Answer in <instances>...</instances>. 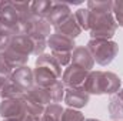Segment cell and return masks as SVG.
I'll return each mask as SVG.
<instances>
[{
    "label": "cell",
    "instance_id": "6da1fadb",
    "mask_svg": "<svg viewBox=\"0 0 123 121\" xmlns=\"http://www.w3.org/2000/svg\"><path fill=\"white\" fill-rule=\"evenodd\" d=\"M117 27L119 26L115 20L113 13H107V14L92 13V16H90V30H89L90 31V38L112 40Z\"/></svg>",
    "mask_w": 123,
    "mask_h": 121
},
{
    "label": "cell",
    "instance_id": "7a4b0ae2",
    "mask_svg": "<svg viewBox=\"0 0 123 121\" xmlns=\"http://www.w3.org/2000/svg\"><path fill=\"white\" fill-rule=\"evenodd\" d=\"M86 47L93 56L94 61L100 66H109L119 53V44L113 40L90 38Z\"/></svg>",
    "mask_w": 123,
    "mask_h": 121
},
{
    "label": "cell",
    "instance_id": "3957f363",
    "mask_svg": "<svg viewBox=\"0 0 123 121\" xmlns=\"http://www.w3.org/2000/svg\"><path fill=\"white\" fill-rule=\"evenodd\" d=\"M90 71L74 66V64H69L66 67V70L62 74V83L64 84V87L67 88H76V87H83L87 76Z\"/></svg>",
    "mask_w": 123,
    "mask_h": 121
},
{
    "label": "cell",
    "instance_id": "277c9868",
    "mask_svg": "<svg viewBox=\"0 0 123 121\" xmlns=\"http://www.w3.org/2000/svg\"><path fill=\"white\" fill-rule=\"evenodd\" d=\"M0 116L3 118H20L26 116L23 95L14 98H6L0 103Z\"/></svg>",
    "mask_w": 123,
    "mask_h": 121
},
{
    "label": "cell",
    "instance_id": "5b68a950",
    "mask_svg": "<svg viewBox=\"0 0 123 121\" xmlns=\"http://www.w3.org/2000/svg\"><path fill=\"white\" fill-rule=\"evenodd\" d=\"M90 95L86 93L83 87L76 88H66L64 93V103L69 105V108H83L89 104Z\"/></svg>",
    "mask_w": 123,
    "mask_h": 121
},
{
    "label": "cell",
    "instance_id": "8992f818",
    "mask_svg": "<svg viewBox=\"0 0 123 121\" xmlns=\"http://www.w3.org/2000/svg\"><path fill=\"white\" fill-rule=\"evenodd\" d=\"M12 81L20 88L22 91H27L34 86V76H33V70L29 66H23L19 68H14L12 76H10Z\"/></svg>",
    "mask_w": 123,
    "mask_h": 121
},
{
    "label": "cell",
    "instance_id": "52a82bcc",
    "mask_svg": "<svg viewBox=\"0 0 123 121\" xmlns=\"http://www.w3.org/2000/svg\"><path fill=\"white\" fill-rule=\"evenodd\" d=\"M53 29H55V33L63 34V36H66L69 38H73V40L76 37H79L80 33H82V29H80V26H79V23L76 20L74 13L69 14L63 22H60L59 24H56Z\"/></svg>",
    "mask_w": 123,
    "mask_h": 121
},
{
    "label": "cell",
    "instance_id": "ba28073f",
    "mask_svg": "<svg viewBox=\"0 0 123 121\" xmlns=\"http://www.w3.org/2000/svg\"><path fill=\"white\" fill-rule=\"evenodd\" d=\"M47 47H50L52 51H57V53H72L76 49V44L73 38L53 33L47 38Z\"/></svg>",
    "mask_w": 123,
    "mask_h": 121
},
{
    "label": "cell",
    "instance_id": "9c48e42d",
    "mask_svg": "<svg viewBox=\"0 0 123 121\" xmlns=\"http://www.w3.org/2000/svg\"><path fill=\"white\" fill-rule=\"evenodd\" d=\"M7 49L13 50L16 53L22 54V56H27L29 57L30 54H33L34 46H33V41H31V38L29 36H26V34H14L12 37L10 44H9Z\"/></svg>",
    "mask_w": 123,
    "mask_h": 121
},
{
    "label": "cell",
    "instance_id": "30bf717a",
    "mask_svg": "<svg viewBox=\"0 0 123 121\" xmlns=\"http://www.w3.org/2000/svg\"><path fill=\"white\" fill-rule=\"evenodd\" d=\"M72 64L79 66L87 71H92L94 66V59L85 46H76V49L72 51Z\"/></svg>",
    "mask_w": 123,
    "mask_h": 121
},
{
    "label": "cell",
    "instance_id": "8fae6325",
    "mask_svg": "<svg viewBox=\"0 0 123 121\" xmlns=\"http://www.w3.org/2000/svg\"><path fill=\"white\" fill-rule=\"evenodd\" d=\"M120 78L112 71H102L100 74V91L102 94H116L120 90Z\"/></svg>",
    "mask_w": 123,
    "mask_h": 121
},
{
    "label": "cell",
    "instance_id": "7c38bea8",
    "mask_svg": "<svg viewBox=\"0 0 123 121\" xmlns=\"http://www.w3.org/2000/svg\"><path fill=\"white\" fill-rule=\"evenodd\" d=\"M19 13L14 10V7L12 6V1H9V4L0 10V23L3 26H6L7 29L13 31L14 34H17V29H19Z\"/></svg>",
    "mask_w": 123,
    "mask_h": 121
},
{
    "label": "cell",
    "instance_id": "4fadbf2b",
    "mask_svg": "<svg viewBox=\"0 0 123 121\" xmlns=\"http://www.w3.org/2000/svg\"><path fill=\"white\" fill-rule=\"evenodd\" d=\"M69 14H72V10H70V6L67 3H62V1H53V7L47 16V23L55 27L56 24H59L60 22H63Z\"/></svg>",
    "mask_w": 123,
    "mask_h": 121
},
{
    "label": "cell",
    "instance_id": "5bb4252c",
    "mask_svg": "<svg viewBox=\"0 0 123 121\" xmlns=\"http://www.w3.org/2000/svg\"><path fill=\"white\" fill-rule=\"evenodd\" d=\"M33 76H34V86H39L43 88H50L59 80L50 70L44 67H36L33 70Z\"/></svg>",
    "mask_w": 123,
    "mask_h": 121
},
{
    "label": "cell",
    "instance_id": "9a60e30c",
    "mask_svg": "<svg viewBox=\"0 0 123 121\" xmlns=\"http://www.w3.org/2000/svg\"><path fill=\"white\" fill-rule=\"evenodd\" d=\"M25 91H22L10 77H1L0 76V98H14V97H22Z\"/></svg>",
    "mask_w": 123,
    "mask_h": 121
},
{
    "label": "cell",
    "instance_id": "2e32d148",
    "mask_svg": "<svg viewBox=\"0 0 123 121\" xmlns=\"http://www.w3.org/2000/svg\"><path fill=\"white\" fill-rule=\"evenodd\" d=\"M36 67H44L47 70H50L57 78L62 77V66L56 61V59L52 54H46L43 53L42 56H39L36 59Z\"/></svg>",
    "mask_w": 123,
    "mask_h": 121
},
{
    "label": "cell",
    "instance_id": "e0dca14e",
    "mask_svg": "<svg viewBox=\"0 0 123 121\" xmlns=\"http://www.w3.org/2000/svg\"><path fill=\"white\" fill-rule=\"evenodd\" d=\"M25 94L39 104L47 107L49 104H52V98H50V93L49 88H43V87H39V86H33L31 88H29L27 91H25Z\"/></svg>",
    "mask_w": 123,
    "mask_h": 121
},
{
    "label": "cell",
    "instance_id": "ac0fdd59",
    "mask_svg": "<svg viewBox=\"0 0 123 121\" xmlns=\"http://www.w3.org/2000/svg\"><path fill=\"white\" fill-rule=\"evenodd\" d=\"M100 74L102 71L96 70V71H90L85 84H83V88L86 90V93L90 95V94H94V95H102V91H100Z\"/></svg>",
    "mask_w": 123,
    "mask_h": 121
},
{
    "label": "cell",
    "instance_id": "d6986e66",
    "mask_svg": "<svg viewBox=\"0 0 123 121\" xmlns=\"http://www.w3.org/2000/svg\"><path fill=\"white\" fill-rule=\"evenodd\" d=\"M52 7H53V1L52 0H37V1H31L30 11L34 17L47 19Z\"/></svg>",
    "mask_w": 123,
    "mask_h": 121
},
{
    "label": "cell",
    "instance_id": "ffe728a7",
    "mask_svg": "<svg viewBox=\"0 0 123 121\" xmlns=\"http://www.w3.org/2000/svg\"><path fill=\"white\" fill-rule=\"evenodd\" d=\"M107 110H109L110 118L113 121H122L123 120V103H122V100L119 98L117 93L110 95Z\"/></svg>",
    "mask_w": 123,
    "mask_h": 121
},
{
    "label": "cell",
    "instance_id": "44dd1931",
    "mask_svg": "<svg viewBox=\"0 0 123 121\" xmlns=\"http://www.w3.org/2000/svg\"><path fill=\"white\" fill-rule=\"evenodd\" d=\"M87 9L96 14L113 13V1H110V0H89Z\"/></svg>",
    "mask_w": 123,
    "mask_h": 121
},
{
    "label": "cell",
    "instance_id": "7402d4cb",
    "mask_svg": "<svg viewBox=\"0 0 123 121\" xmlns=\"http://www.w3.org/2000/svg\"><path fill=\"white\" fill-rule=\"evenodd\" d=\"M64 108L57 103H52L44 108V113L42 116L40 121H62V116H63Z\"/></svg>",
    "mask_w": 123,
    "mask_h": 121
},
{
    "label": "cell",
    "instance_id": "603a6c76",
    "mask_svg": "<svg viewBox=\"0 0 123 121\" xmlns=\"http://www.w3.org/2000/svg\"><path fill=\"white\" fill-rule=\"evenodd\" d=\"M23 103H25L26 114H29V116H36V117H42V116H43L44 108H46L44 105H42V104H39V103L30 100L26 94H23Z\"/></svg>",
    "mask_w": 123,
    "mask_h": 121
},
{
    "label": "cell",
    "instance_id": "cb8c5ba5",
    "mask_svg": "<svg viewBox=\"0 0 123 121\" xmlns=\"http://www.w3.org/2000/svg\"><path fill=\"white\" fill-rule=\"evenodd\" d=\"M74 16H76V20H77L82 30H90V16H92V13H90V10L87 7L86 9L85 7L79 9L74 13Z\"/></svg>",
    "mask_w": 123,
    "mask_h": 121
},
{
    "label": "cell",
    "instance_id": "d4e9b609",
    "mask_svg": "<svg viewBox=\"0 0 123 121\" xmlns=\"http://www.w3.org/2000/svg\"><path fill=\"white\" fill-rule=\"evenodd\" d=\"M49 93H50V98H52L53 103H60L62 100H64L66 87H64V84L62 83L60 80H57V81L49 88Z\"/></svg>",
    "mask_w": 123,
    "mask_h": 121
},
{
    "label": "cell",
    "instance_id": "484cf974",
    "mask_svg": "<svg viewBox=\"0 0 123 121\" xmlns=\"http://www.w3.org/2000/svg\"><path fill=\"white\" fill-rule=\"evenodd\" d=\"M13 36H14L13 31L0 23V51H4V50L9 47L10 40H12Z\"/></svg>",
    "mask_w": 123,
    "mask_h": 121
},
{
    "label": "cell",
    "instance_id": "4316f807",
    "mask_svg": "<svg viewBox=\"0 0 123 121\" xmlns=\"http://www.w3.org/2000/svg\"><path fill=\"white\" fill-rule=\"evenodd\" d=\"M62 121H85V116L82 111L74 108H64Z\"/></svg>",
    "mask_w": 123,
    "mask_h": 121
},
{
    "label": "cell",
    "instance_id": "83f0119b",
    "mask_svg": "<svg viewBox=\"0 0 123 121\" xmlns=\"http://www.w3.org/2000/svg\"><path fill=\"white\" fill-rule=\"evenodd\" d=\"M13 66L9 63V60L6 59L4 53L0 51V76L1 77H10L12 73H13Z\"/></svg>",
    "mask_w": 123,
    "mask_h": 121
},
{
    "label": "cell",
    "instance_id": "f1b7e54d",
    "mask_svg": "<svg viewBox=\"0 0 123 121\" xmlns=\"http://www.w3.org/2000/svg\"><path fill=\"white\" fill-rule=\"evenodd\" d=\"M113 16H115L117 26L123 27V0L113 1Z\"/></svg>",
    "mask_w": 123,
    "mask_h": 121
},
{
    "label": "cell",
    "instance_id": "f546056e",
    "mask_svg": "<svg viewBox=\"0 0 123 121\" xmlns=\"http://www.w3.org/2000/svg\"><path fill=\"white\" fill-rule=\"evenodd\" d=\"M40 120H42V117H36V116H29V114H26L22 121H40Z\"/></svg>",
    "mask_w": 123,
    "mask_h": 121
},
{
    "label": "cell",
    "instance_id": "4dcf8cb0",
    "mask_svg": "<svg viewBox=\"0 0 123 121\" xmlns=\"http://www.w3.org/2000/svg\"><path fill=\"white\" fill-rule=\"evenodd\" d=\"M7 4H9V0H0V10H1V9H4Z\"/></svg>",
    "mask_w": 123,
    "mask_h": 121
},
{
    "label": "cell",
    "instance_id": "1f68e13d",
    "mask_svg": "<svg viewBox=\"0 0 123 121\" xmlns=\"http://www.w3.org/2000/svg\"><path fill=\"white\" fill-rule=\"evenodd\" d=\"M117 95H119V98L122 100V103H123V88H120V90L117 91Z\"/></svg>",
    "mask_w": 123,
    "mask_h": 121
},
{
    "label": "cell",
    "instance_id": "d6a6232c",
    "mask_svg": "<svg viewBox=\"0 0 123 121\" xmlns=\"http://www.w3.org/2000/svg\"><path fill=\"white\" fill-rule=\"evenodd\" d=\"M3 121H22L20 118H3Z\"/></svg>",
    "mask_w": 123,
    "mask_h": 121
},
{
    "label": "cell",
    "instance_id": "836d02e7",
    "mask_svg": "<svg viewBox=\"0 0 123 121\" xmlns=\"http://www.w3.org/2000/svg\"><path fill=\"white\" fill-rule=\"evenodd\" d=\"M85 121H100V120H96V118H87V120H85Z\"/></svg>",
    "mask_w": 123,
    "mask_h": 121
}]
</instances>
